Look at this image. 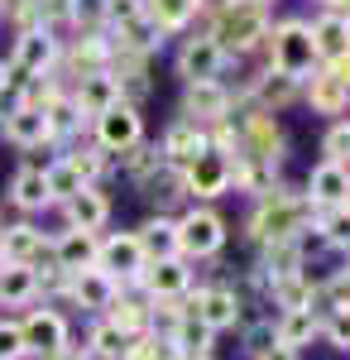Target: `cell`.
Instances as JSON below:
<instances>
[{"label":"cell","mask_w":350,"mask_h":360,"mask_svg":"<svg viewBox=\"0 0 350 360\" xmlns=\"http://www.w3.org/2000/svg\"><path fill=\"white\" fill-rule=\"evenodd\" d=\"M264 29H269V15H264V5L259 0H231L221 15H216V44H221V53H231V49H254L259 39H264Z\"/></svg>","instance_id":"6da1fadb"},{"label":"cell","mask_w":350,"mask_h":360,"mask_svg":"<svg viewBox=\"0 0 350 360\" xmlns=\"http://www.w3.org/2000/svg\"><path fill=\"white\" fill-rule=\"evenodd\" d=\"M231 178H235V164H231V154H226L221 144H207V149H197L188 164H183V193L221 197L226 188H231Z\"/></svg>","instance_id":"7a4b0ae2"},{"label":"cell","mask_w":350,"mask_h":360,"mask_svg":"<svg viewBox=\"0 0 350 360\" xmlns=\"http://www.w3.org/2000/svg\"><path fill=\"white\" fill-rule=\"evenodd\" d=\"M269 58H273V72H288V77H302V72H312V63H317L312 29L302 25V20H288V25H278V29H273V39H269Z\"/></svg>","instance_id":"3957f363"},{"label":"cell","mask_w":350,"mask_h":360,"mask_svg":"<svg viewBox=\"0 0 350 360\" xmlns=\"http://www.w3.org/2000/svg\"><path fill=\"white\" fill-rule=\"evenodd\" d=\"M302 217H307V202L283 197V193H269V197H264V207L254 212L249 231H254V240H269V245H278V240H293V236H297Z\"/></svg>","instance_id":"277c9868"},{"label":"cell","mask_w":350,"mask_h":360,"mask_svg":"<svg viewBox=\"0 0 350 360\" xmlns=\"http://www.w3.org/2000/svg\"><path fill=\"white\" fill-rule=\"evenodd\" d=\"M20 336H25V351H34L44 360H58L67 351V322L53 307H34L25 317V327H20Z\"/></svg>","instance_id":"5b68a950"},{"label":"cell","mask_w":350,"mask_h":360,"mask_svg":"<svg viewBox=\"0 0 350 360\" xmlns=\"http://www.w3.org/2000/svg\"><path fill=\"white\" fill-rule=\"evenodd\" d=\"M226 240V221L216 217V212H188L183 221H178V250H188V255H216Z\"/></svg>","instance_id":"8992f818"},{"label":"cell","mask_w":350,"mask_h":360,"mask_svg":"<svg viewBox=\"0 0 350 360\" xmlns=\"http://www.w3.org/2000/svg\"><path fill=\"white\" fill-rule=\"evenodd\" d=\"M139 135H144V125H139L135 106H125V101H115L110 111L96 115V139H101V149H115V154H125V149H135Z\"/></svg>","instance_id":"52a82bcc"},{"label":"cell","mask_w":350,"mask_h":360,"mask_svg":"<svg viewBox=\"0 0 350 360\" xmlns=\"http://www.w3.org/2000/svg\"><path fill=\"white\" fill-rule=\"evenodd\" d=\"M48 63H53V39H48V29H29L25 39H20V49H15V63H10L5 82L25 86L29 72H44Z\"/></svg>","instance_id":"ba28073f"},{"label":"cell","mask_w":350,"mask_h":360,"mask_svg":"<svg viewBox=\"0 0 350 360\" xmlns=\"http://www.w3.org/2000/svg\"><path fill=\"white\" fill-rule=\"evenodd\" d=\"M96 264H101V274H120V278H135L149 259H144V245H139V236H110L106 245H96Z\"/></svg>","instance_id":"9c48e42d"},{"label":"cell","mask_w":350,"mask_h":360,"mask_svg":"<svg viewBox=\"0 0 350 360\" xmlns=\"http://www.w3.org/2000/svg\"><path fill=\"white\" fill-rule=\"evenodd\" d=\"M221 63H226V53H221V44H216V39H192L188 49L178 53V68H183V77H188V82H216Z\"/></svg>","instance_id":"30bf717a"},{"label":"cell","mask_w":350,"mask_h":360,"mask_svg":"<svg viewBox=\"0 0 350 360\" xmlns=\"http://www.w3.org/2000/svg\"><path fill=\"white\" fill-rule=\"evenodd\" d=\"M115 101H120V77H110L106 68L82 77V86H77V111L82 115H101V111H110Z\"/></svg>","instance_id":"8fae6325"},{"label":"cell","mask_w":350,"mask_h":360,"mask_svg":"<svg viewBox=\"0 0 350 360\" xmlns=\"http://www.w3.org/2000/svg\"><path fill=\"white\" fill-rule=\"evenodd\" d=\"M188 312H197L212 332H221V327H235L240 303H235V293H231V288H202V293H197V303H192Z\"/></svg>","instance_id":"7c38bea8"},{"label":"cell","mask_w":350,"mask_h":360,"mask_svg":"<svg viewBox=\"0 0 350 360\" xmlns=\"http://www.w3.org/2000/svg\"><path fill=\"white\" fill-rule=\"evenodd\" d=\"M307 193H312V202H317V207H341V202H346V193H350V173L336 164V159H326V164L312 173Z\"/></svg>","instance_id":"4fadbf2b"},{"label":"cell","mask_w":350,"mask_h":360,"mask_svg":"<svg viewBox=\"0 0 350 360\" xmlns=\"http://www.w3.org/2000/svg\"><path fill=\"white\" fill-rule=\"evenodd\" d=\"M53 255H58V269L77 274V269H91V264H96V240H91V231H77V226H72L53 245Z\"/></svg>","instance_id":"5bb4252c"},{"label":"cell","mask_w":350,"mask_h":360,"mask_svg":"<svg viewBox=\"0 0 350 360\" xmlns=\"http://www.w3.org/2000/svg\"><path fill=\"white\" fill-rule=\"evenodd\" d=\"M5 139H15V144H25V149L44 144V139H48V120H44V111L15 106V111L5 115Z\"/></svg>","instance_id":"9a60e30c"},{"label":"cell","mask_w":350,"mask_h":360,"mask_svg":"<svg viewBox=\"0 0 350 360\" xmlns=\"http://www.w3.org/2000/svg\"><path fill=\"white\" fill-rule=\"evenodd\" d=\"M231 96L216 82H188V115L192 120H226Z\"/></svg>","instance_id":"2e32d148"},{"label":"cell","mask_w":350,"mask_h":360,"mask_svg":"<svg viewBox=\"0 0 350 360\" xmlns=\"http://www.w3.org/2000/svg\"><path fill=\"white\" fill-rule=\"evenodd\" d=\"M39 255H44V236L34 226H10L5 231V240H0V259L5 264H34Z\"/></svg>","instance_id":"e0dca14e"},{"label":"cell","mask_w":350,"mask_h":360,"mask_svg":"<svg viewBox=\"0 0 350 360\" xmlns=\"http://www.w3.org/2000/svg\"><path fill=\"white\" fill-rule=\"evenodd\" d=\"M139 274H144V283H149L154 298H178V293L188 288V269H183L178 259H154V264H144Z\"/></svg>","instance_id":"ac0fdd59"},{"label":"cell","mask_w":350,"mask_h":360,"mask_svg":"<svg viewBox=\"0 0 350 360\" xmlns=\"http://www.w3.org/2000/svg\"><path fill=\"white\" fill-rule=\"evenodd\" d=\"M72 293H77L82 307H110L115 303V278L101 274V269H77L72 274Z\"/></svg>","instance_id":"d6986e66"},{"label":"cell","mask_w":350,"mask_h":360,"mask_svg":"<svg viewBox=\"0 0 350 360\" xmlns=\"http://www.w3.org/2000/svg\"><path fill=\"white\" fill-rule=\"evenodd\" d=\"M67 217H72L77 231H96V226H106L110 207H106V197L96 193V188H82V193L67 197Z\"/></svg>","instance_id":"ffe728a7"},{"label":"cell","mask_w":350,"mask_h":360,"mask_svg":"<svg viewBox=\"0 0 350 360\" xmlns=\"http://www.w3.org/2000/svg\"><path fill=\"white\" fill-rule=\"evenodd\" d=\"M312 44H317V58H341V53H350V29H346V20L341 15H322L317 25H312Z\"/></svg>","instance_id":"44dd1931"},{"label":"cell","mask_w":350,"mask_h":360,"mask_svg":"<svg viewBox=\"0 0 350 360\" xmlns=\"http://www.w3.org/2000/svg\"><path fill=\"white\" fill-rule=\"evenodd\" d=\"M173 346H178V356H207V346H212V327L197 317V312H183V322L173 327V336H168Z\"/></svg>","instance_id":"7402d4cb"},{"label":"cell","mask_w":350,"mask_h":360,"mask_svg":"<svg viewBox=\"0 0 350 360\" xmlns=\"http://www.w3.org/2000/svg\"><path fill=\"white\" fill-rule=\"evenodd\" d=\"M139 245H144V259H173L178 255V226L173 221H149L139 231Z\"/></svg>","instance_id":"603a6c76"},{"label":"cell","mask_w":350,"mask_h":360,"mask_svg":"<svg viewBox=\"0 0 350 360\" xmlns=\"http://www.w3.org/2000/svg\"><path fill=\"white\" fill-rule=\"evenodd\" d=\"M197 10H202V0H149L144 15H149L154 29H183Z\"/></svg>","instance_id":"cb8c5ba5"},{"label":"cell","mask_w":350,"mask_h":360,"mask_svg":"<svg viewBox=\"0 0 350 360\" xmlns=\"http://www.w3.org/2000/svg\"><path fill=\"white\" fill-rule=\"evenodd\" d=\"M34 288H39V274H34L29 264H5V269H0V298H5V303H29Z\"/></svg>","instance_id":"d4e9b609"},{"label":"cell","mask_w":350,"mask_h":360,"mask_svg":"<svg viewBox=\"0 0 350 360\" xmlns=\"http://www.w3.org/2000/svg\"><path fill=\"white\" fill-rule=\"evenodd\" d=\"M273 336H278V346H302V341H312V336H317L312 307H288V317L273 327Z\"/></svg>","instance_id":"484cf974"},{"label":"cell","mask_w":350,"mask_h":360,"mask_svg":"<svg viewBox=\"0 0 350 360\" xmlns=\"http://www.w3.org/2000/svg\"><path fill=\"white\" fill-rule=\"evenodd\" d=\"M197 149H207V139H202V130H197V120L173 125V130H168V139H163V154H168V159H178V164H188Z\"/></svg>","instance_id":"4316f807"},{"label":"cell","mask_w":350,"mask_h":360,"mask_svg":"<svg viewBox=\"0 0 350 360\" xmlns=\"http://www.w3.org/2000/svg\"><path fill=\"white\" fill-rule=\"evenodd\" d=\"M48 178H44V168H20L15 173V202L25 207V212H34V207H44L48 202Z\"/></svg>","instance_id":"83f0119b"},{"label":"cell","mask_w":350,"mask_h":360,"mask_svg":"<svg viewBox=\"0 0 350 360\" xmlns=\"http://www.w3.org/2000/svg\"><path fill=\"white\" fill-rule=\"evenodd\" d=\"M346 101H350V86H341L336 77H312V106L326 115H336V111H346Z\"/></svg>","instance_id":"f1b7e54d"},{"label":"cell","mask_w":350,"mask_h":360,"mask_svg":"<svg viewBox=\"0 0 350 360\" xmlns=\"http://www.w3.org/2000/svg\"><path fill=\"white\" fill-rule=\"evenodd\" d=\"M120 360H183V356H178V346H173V341L139 336V341H130V346H125V356H120Z\"/></svg>","instance_id":"f546056e"},{"label":"cell","mask_w":350,"mask_h":360,"mask_svg":"<svg viewBox=\"0 0 350 360\" xmlns=\"http://www.w3.org/2000/svg\"><path fill=\"white\" fill-rule=\"evenodd\" d=\"M110 327H120L125 336H135V332L149 327V312H144L139 303H130V298H115V303H110Z\"/></svg>","instance_id":"4dcf8cb0"},{"label":"cell","mask_w":350,"mask_h":360,"mask_svg":"<svg viewBox=\"0 0 350 360\" xmlns=\"http://www.w3.org/2000/svg\"><path fill=\"white\" fill-rule=\"evenodd\" d=\"M44 178H48V193H53V197H72V193H82V188H86V178H82L77 168H72V159L53 164L48 173H44Z\"/></svg>","instance_id":"1f68e13d"},{"label":"cell","mask_w":350,"mask_h":360,"mask_svg":"<svg viewBox=\"0 0 350 360\" xmlns=\"http://www.w3.org/2000/svg\"><path fill=\"white\" fill-rule=\"evenodd\" d=\"M125 346H130V336L120 332V327H110V322H101V327L91 332V351H96L101 360H120Z\"/></svg>","instance_id":"d6a6232c"},{"label":"cell","mask_w":350,"mask_h":360,"mask_svg":"<svg viewBox=\"0 0 350 360\" xmlns=\"http://www.w3.org/2000/svg\"><path fill=\"white\" fill-rule=\"evenodd\" d=\"M293 82L297 77H288V72H269V77L259 82V96H264L269 106H288V101H293Z\"/></svg>","instance_id":"836d02e7"},{"label":"cell","mask_w":350,"mask_h":360,"mask_svg":"<svg viewBox=\"0 0 350 360\" xmlns=\"http://www.w3.org/2000/svg\"><path fill=\"white\" fill-rule=\"evenodd\" d=\"M322 231H326V240H331V245H350V207H336V212H326Z\"/></svg>","instance_id":"e575fe53"},{"label":"cell","mask_w":350,"mask_h":360,"mask_svg":"<svg viewBox=\"0 0 350 360\" xmlns=\"http://www.w3.org/2000/svg\"><path fill=\"white\" fill-rule=\"evenodd\" d=\"M20 356H29L20 327H15V322H0V360H20Z\"/></svg>","instance_id":"d590c367"},{"label":"cell","mask_w":350,"mask_h":360,"mask_svg":"<svg viewBox=\"0 0 350 360\" xmlns=\"http://www.w3.org/2000/svg\"><path fill=\"white\" fill-rule=\"evenodd\" d=\"M322 149H326V159H336V164H341V159L350 154V125H336V130L326 135Z\"/></svg>","instance_id":"8d00e7d4"},{"label":"cell","mask_w":350,"mask_h":360,"mask_svg":"<svg viewBox=\"0 0 350 360\" xmlns=\"http://www.w3.org/2000/svg\"><path fill=\"white\" fill-rule=\"evenodd\" d=\"M106 15L120 20V25H135V20H144V5H139V0H110Z\"/></svg>","instance_id":"74e56055"},{"label":"cell","mask_w":350,"mask_h":360,"mask_svg":"<svg viewBox=\"0 0 350 360\" xmlns=\"http://www.w3.org/2000/svg\"><path fill=\"white\" fill-rule=\"evenodd\" d=\"M326 336H331V346H341V351H350V307H341V312L331 317V327H326Z\"/></svg>","instance_id":"f35d334b"},{"label":"cell","mask_w":350,"mask_h":360,"mask_svg":"<svg viewBox=\"0 0 350 360\" xmlns=\"http://www.w3.org/2000/svg\"><path fill=\"white\" fill-rule=\"evenodd\" d=\"M106 5L110 0H72V15H77V25H96V20H106Z\"/></svg>","instance_id":"ab89813d"},{"label":"cell","mask_w":350,"mask_h":360,"mask_svg":"<svg viewBox=\"0 0 350 360\" xmlns=\"http://www.w3.org/2000/svg\"><path fill=\"white\" fill-rule=\"evenodd\" d=\"M326 77H336V82H341V86H350V53L331 58V63H326Z\"/></svg>","instance_id":"60d3db41"},{"label":"cell","mask_w":350,"mask_h":360,"mask_svg":"<svg viewBox=\"0 0 350 360\" xmlns=\"http://www.w3.org/2000/svg\"><path fill=\"white\" fill-rule=\"evenodd\" d=\"M331 298H336V307H350V274L331 278Z\"/></svg>","instance_id":"b9f144b4"},{"label":"cell","mask_w":350,"mask_h":360,"mask_svg":"<svg viewBox=\"0 0 350 360\" xmlns=\"http://www.w3.org/2000/svg\"><path fill=\"white\" fill-rule=\"evenodd\" d=\"M259 360H297V351H293V346H278V341H273L269 351H259Z\"/></svg>","instance_id":"7bdbcfd3"},{"label":"cell","mask_w":350,"mask_h":360,"mask_svg":"<svg viewBox=\"0 0 350 360\" xmlns=\"http://www.w3.org/2000/svg\"><path fill=\"white\" fill-rule=\"evenodd\" d=\"M0 91H5V68H0Z\"/></svg>","instance_id":"ee69618b"},{"label":"cell","mask_w":350,"mask_h":360,"mask_svg":"<svg viewBox=\"0 0 350 360\" xmlns=\"http://www.w3.org/2000/svg\"><path fill=\"white\" fill-rule=\"evenodd\" d=\"M346 207H350V193H346Z\"/></svg>","instance_id":"f6af8a7d"},{"label":"cell","mask_w":350,"mask_h":360,"mask_svg":"<svg viewBox=\"0 0 350 360\" xmlns=\"http://www.w3.org/2000/svg\"><path fill=\"white\" fill-rule=\"evenodd\" d=\"M197 360H207V356H197Z\"/></svg>","instance_id":"bcb514c9"},{"label":"cell","mask_w":350,"mask_h":360,"mask_svg":"<svg viewBox=\"0 0 350 360\" xmlns=\"http://www.w3.org/2000/svg\"><path fill=\"white\" fill-rule=\"evenodd\" d=\"M346 29H350V20H346Z\"/></svg>","instance_id":"7dc6e473"},{"label":"cell","mask_w":350,"mask_h":360,"mask_svg":"<svg viewBox=\"0 0 350 360\" xmlns=\"http://www.w3.org/2000/svg\"><path fill=\"white\" fill-rule=\"evenodd\" d=\"M259 5H264V0H259Z\"/></svg>","instance_id":"c3c4849f"}]
</instances>
